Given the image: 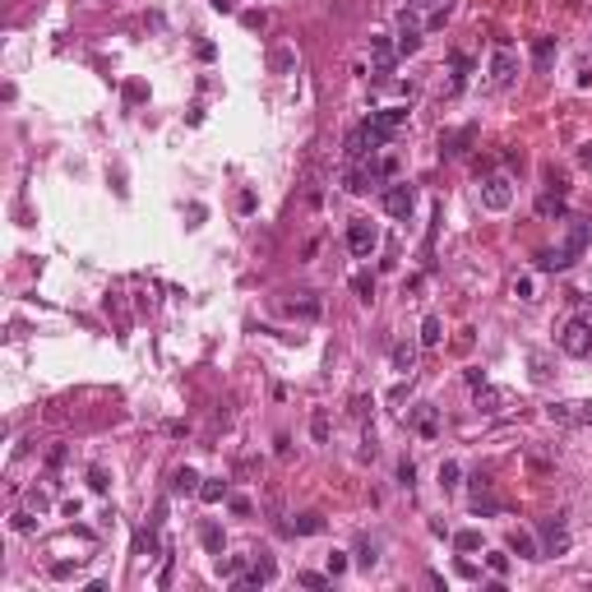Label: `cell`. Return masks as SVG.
<instances>
[{"label":"cell","instance_id":"obj_1","mask_svg":"<svg viewBox=\"0 0 592 592\" xmlns=\"http://www.w3.org/2000/svg\"><path fill=\"white\" fill-rule=\"evenodd\" d=\"M588 241H592V223H574L570 236H565V246L541 250V255H537V268H546V273H555V268H570L574 259L588 250Z\"/></svg>","mask_w":592,"mask_h":592},{"label":"cell","instance_id":"obj_2","mask_svg":"<svg viewBox=\"0 0 592 592\" xmlns=\"http://www.w3.org/2000/svg\"><path fill=\"white\" fill-rule=\"evenodd\" d=\"M560 347H565V357H588L592 352V315H574L570 324L560 329Z\"/></svg>","mask_w":592,"mask_h":592},{"label":"cell","instance_id":"obj_3","mask_svg":"<svg viewBox=\"0 0 592 592\" xmlns=\"http://www.w3.org/2000/svg\"><path fill=\"white\" fill-rule=\"evenodd\" d=\"M509 204H514V180H509V176H486V180H481V209L504 213Z\"/></svg>","mask_w":592,"mask_h":592},{"label":"cell","instance_id":"obj_4","mask_svg":"<svg viewBox=\"0 0 592 592\" xmlns=\"http://www.w3.org/2000/svg\"><path fill=\"white\" fill-rule=\"evenodd\" d=\"M347 246H352V255H357V259H370V255H375V246H380V227L370 223V218H357V223L347 227Z\"/></svg>","mask_w":592,"mask_h":592},{"label":"cell","instance_id":"obj_5","mask_svg":"<svg viewBox=\"0 0 592 592\" xmlns=\"http://www.w3.org/2000/svg\"><path fill=\"white\" fill-rule=\"evenodd\" d=\"M412 209H416V190L407 185V180H393L389 190H384V213H389V218H398V223H407V218H412Z\"/></svg>","mask_w":592,"mask_h":592},{"label":"cell","instance_id":"obj_6","mask_svg":"<svg viewBox=\"0 0 592 592\" xmlns=\"http://www.w3.org/2000/svg\"><path fill=\"white\" fill-rule=\"evenodd\" d=\"M546 416L555 426H592V398L588 402H551Z\"/></svg>","mask_w":592,"mask_h":592},{"label":"cell","instance_id":"obj_7","mask_svg":"<svg viewBox=\"0 0 592 592\" xmlns=\"http://www.w3.org/2000/svg\"><path fill=\"white\" fill-rule=\"evenodd\" d=\"M486 74H491V88H509V84L518 79V56L509 51V46H500V51L491 56V70H486Z\"/></svg>","mask_w":592,"mask_h":592},{"label":"cell","instance_id":"obj_8","mask_svg":"<svg viewBox=\"0 0 592 592\" xmlns=\"http://www.w3.org/2000/svg\"><path fill=\"white\" fill-rule=\"evenodd\" d=\"M509 402H514L509 389H495V384H481V389H477V412H486V416L509 412Z\"/></svg>","mask_w":592,"mask_h":592},{"label":"cell","instance_id":"obj_9","mask_svg":"<svg viewBox=\"0 0 592 592\" xmlns=\"http://www.w3.org/2000/svg\"><path fill=\"white\" fill-rule=\"evenodd\" d=\"M407 426H412L421 440H435L440 435V412L430 407V402H416L412 412H407Z\"/></svg>","mask_w":592,"mask_h":592},{"label":"cell","instance_id":"obj_10","mask_svg":"<svg viewBox=\"0 0 592 592\" xmlns=\"http://www.w3.org/2000/svg\"><path fill=\"white\" fill-rule=\"evenodd\" d=\"M370 125H375V130H380L384 139H393V134H398L402 125H407V107H384V112H375V116H370Z\"/></svg>","mask_w":592,"mask_h":592},{"label":"cell","instance_id":"obj_11","mask_svg":"<svg viewBox=\"0 0 592 592\" xmlns=\"http://www.w3.org/2000/svg\"><path fill=\"white\" fill-rule=\"evenodd\" d=\"M398 56H416V51H421V23L416 19H407V14H402V23H398Z\"/></svg>","mask_w":592,"mask_h":592},{"label":"cell","instance_id":"obj_12","mask_svg":"<svg viewBox=\"0 0 592 592\" xmlns=\"http://www.w3.org/2000/svg\"><path fill=\"white\" fill-rule=\"evenodd\" d=\"M509 551H514L518 560H541V546H537V537L527 532V527H514V532H509Z\"/></svg>","mask_w":592,"mask_h":592},{"label":"cell","instance_id":"obj_13","mask_svg":"<svg viewBox=\"0 0 592 592\" xmlns=\"http://www.w3.org/2000/svg\"><path fill=\"white\" fill-rule=\"evenodd\" d=\"M370 56H375V74H389L393 70V56H398V46L389 42V37H370Z\"/></svg>","mask_w":592,"mask_h":592},{"label":"cell","instance_id":"obj_14","mask_svg":"<svg viewBox=\"0 0 592 592\" xmlns=\"http://www.w3.org/2000/svg\"><path fill=\"white\" fill-rule=\"evenodd\" d=\"M171 495H199V472H195V468H176V472H171Z\"/></svg>","mask_w":592,"mask_h":592},{"label":"cell","instance_id":"obj_15","mask_svg":"<svg viewBox=\"0 0 592 592\" xmlns=\"http://www.w3.org/2000/svg\"><path fill=\"white\" fill-rule=\"evenodd\" d=\"M472 514H477V518L500 514V500H495V495H486V481H481V477H477V495H472Z\"/></svg>","mask_w":592,"mask_h":592},{"label":"cell","instance_id":"obj_16","mask_svg":"<svg viewBox=\"0 0 592 592\" xmlns=\"http://www.w3.org/2000/svg\"><path fill=\"white\" fill-rule=\"evenodd\" d=\"M551 60H555V37H532V65L537 70H551Z\"/></svg>","mask_w":592,"mask_h":592},{"label":"cell","instance_id":"obj_17","mask_svg":"<svg viewBox=\"0 0 592 592\" xmlns=\"http://www.w3.org/2000/svg\"><path fill=\"white\" fill-rule=\"evenodd\" d=\"M477 139V130L472 125H463V130H454V134H445V157H459V153H468V144Z\"/></svg>","mask_w":592,"mask_h":592},{"label":"cell","instance_id":"obj_18","mask_svg":"<svg viewBox=\"0 0 592 592\" xmlns=\"http://www.w3.org/2000/svg\"><path fill=\"white\" fill-rule=\"evenodd\" d=\"M291 532H296V537L324 532V514H315V509H310V514H296V518H291Z\"/></svg>","mask_w":592,"mask_h":592},{"label":"cell","instance_id":"obj_19","mask_svg":"<svg viewBox=\"0 0 592 592\" xmlns=\"http://www.w3.org/2000/svg\"><path fill=\"white\" fill-rule=\"evenodd\" d=\"M291 65H296V51H291V46H273V51H268V70H273V74H287Z\"/></svg>","mask_w":592,"mask_h":592},{"label":"cell","instance_id":"obj_20","mask_svg":"<svg viewBox=\"0 0 592 592\" xmlns=\"http://www.w3.org/2000/svg\"><path fill=\"white\" fill-rule=\"evenodd\" d=\"M412 366H416V347L412 343H393V370L412 375Z\"/></svg>","mask_w":592,"mask_h":592},{"label":"cell","instance_id":"obj_21","mask_svg":"<svg viewBox=\"0 0 592 592\" xmlns=\"http://www.w3.org/2000/svg\"><path fill=\"white\" fill-rule=\"evenodd\" d=\"M537 213H541V218H565V195L546 190L541 199H537Z\"/></svg>","mask_w":592,"mask_h":592},{"label":"cell","instance_id":"obj_22","mask_svg":"<svg viewBox=\"0 0 592 592\" xmlns=\"http://www.w3.org/2000/svg\"><path fill=\"white\" fill-rule=\"evenodd\" d=\"M287 315H301V320H315V315H320V296H310V291H305V296L287 301Z\"/></svg>","mask_w":592,"mask_h":592},{"label":"cell","instance_id":"obj_23","mask_svg":"<svg viewBox=\"0 0 592 592\" xmlns=\"http://www.w3.org/2000/svg\"><path fill=\"white\" fill-rule=\"evenodd\" d=\"M440 338H445L440 315H426V320H421V343H426V347H440Z\"/></svg>","mask_w":592,"mask_h":592},{"label":"cell","instance_id":"obj_24","mask_svg":"<svg viewBox=\"0 0 592 592\" xmlns=\"http://www.w3.org/2000/svg\"><path fill=\"white\" fill-rule=\"evenodd\" d=\"M357 565H361V570H375V565H380V546H375L370 537H361V546H357Z\"/></svg>","mask_w":592,"mask_h":592},{"label":"cell","instance_id":"obj_25","mask_svg":"<svg viewBox=\"0 0 592 592\" xmlns=\"http://www.w3.org/2000/svg\"><path fill=\"white\" fill-rule=\"evenodd\" d=\"M459 481H463V468L454 459H445L440 463V486H445V491H459Z\"/></svg>","mask_w":592,"mask_h":592},{"label":"cell","instance_id":"obj_26","mask_svg":"<svg viewBox=\"0 0 592 592\" xmlns=\"http://www.w3.org/2000/svg\"><path fill=\"white\" fill-rule=\"evenodd\" d=\"M204 546H209V555H223V541H227V537H223V527H218V523H204Z\"/></svg>","mask_w":592,"mask_h":592},{"label":"cell","instance_id":"obj_27","mask_svg":"<svg viewBox=\"0 0 592 592\" xmlns=\"http://www.w3.org/2000/svg\"><path fill=\"white\" fill-rule=\"evenodd\" d=\"M199 500H204V504L227 500V481H204V486H199Z\"/></svg>","mask_w":592,"mask_h":592},{"label":"cell","instance_id":"obj_28","mask_svg":"<svg viewBox=\"0 0 592 592\" xmlns=\"http://www.w3.org/2000/svg\"><path fill=\"white\" fill-rule=\"evenodd\" d=\"M454 551H463V555H468V551H481V532H454Z\"/></svg>","mask_w":592,"mask_h":592},{"label":"cell","instance_id":"obj_29","mask_svg":"<svg viewBox=\"0 0 592 592\" xmlns=\"http://www.w3.org/2000/svg\"><path fill=\"white\" fill-rule=\"evenodd\" d=\"M352 291H357L361 301H375V278H370V273H357V278H352Z\"/></svg>","mask_w":592,"mask_h":592},{"label":"cell","instance_id":"obj_30","mask_svg":"<svg viewBox=\"0 0 592 592\" xmlns=\"http://www.w3.org/2000/svg\"><path fill=\"white\" fill-rule=\"evenodd\" d=\"M218 574H223V579H236V574H246V560H241V555L218 560Z\"/></svg>","mask_w":592,"mask_h":592},{"label":"cell","instance_id":"obj_31","mask_svg":"<svg viewBox=\"0 0 592 592\" xmlns=\"http://www.w3.org/2000/svg\"><path fill=\"white\" fill-rule=\"evenodd\" d=\"M310 435L320 440V445L329 440V412H315V416H310Z\"/></svg>","mask_w":592,"mask_h":592},{"label":"cell","instance_id":"obj_32","mask_svg":"<svg viewBox=\"0 0 592 592\" xmlns=\"http://www.w3.org/2000/svg\"><path fill=\"white\" fill-rule=\"evenodd\" d=\"M296 583H301V588H315V592H320V588H329V574H310V570H305V574H296Z\"/></svg>","mask_w":592,"mask_h":592},{"label":"cell","instance_id":"obj_33","mask_svg":"<svg viewBox=\"0 0 592 592\" xmlns=\"http://www.w3.org/2000/svg\"><path fill=\"white\" fill-rule=\"evenodd\" d=\"M398 481L407 486V491L416 486V463H412V459H402V463H398Z\"/></svg>","mask_w":592,"mask_h":592},{"label":"cell","instance_id":"obj_34","mask_svg":"<svg viewBox=\"0 0 592 592\" xmlns=\"http://www.w3.org/2000/svg\"><path fill=\"white\" fill-rule=\"evenodd\" d=\"M28 509H33V514H46V509H51V495H46V491H33V495H28Z\"/></svg>","mask_w":592,"mask_h":592},{"label":"cell","instance_id":"obj_35","mask_svg":"<svg viewBox=\"0 0 592 592\" xmlns=\"http://www.w3.org/2000/svg\"><path fill=\"white\" fill-rule=\"evenodd\" d=\"M241 23H246V28H268V14L264 10H246V14H241Z\"/></svg>","mask_w":592,"mask_h":592},{"label":"cell","instance_id":"obj_36","mask_svg":"<svg viewBox=\"0 0 592 592\" xmlns=\"http://www.w3.org/2000/svg\"><path fill=\"white\" fill-rule=\"evenodd\" d=\"M527 366H532V380H546L551 370H546V357H541V352H532V357H527Z\"/></svg>","mask_w":592,"mask_h":592},{"label":"cell","instance_id":"obj_37","mask_svg":"<svg viewBox=\"0 0 592 592\" xmlns=\"http://www.w3.org/2000/svg\"><path fill=\"white\" fill-rule=\"evenodd\" d=\"M70 574H79V560H60V565H51V579H70Z\"/></svg>","mask_w":592,"mask_h":592},{"label":"cell","instance_id":"obj_38","mask_svg":"<svg viewBox=\"0 0 592 592\" xmlns=\"http://www.w3.org/2000/svg\"><path fill=\"white\" fill-rule=\"evenodd\" d=\"M338 574H347V555H343V551L329 555V579H338Z\"/></svg>","mask_w":592,"mask_h":592},{"label":"cell","instance_id":"obj_39","mask_svg":"<svg viewBox=\"0 0 592 592\" xmlns=\"http://www.w3.org/2000/svg\"><path fill=\"white\" fill-rule=\"evenodd\" d=\"M486 565H491L495 579H504V574H509V555H486Z\"/></svg>","mask_w":592,"mask_h":592},{"label":"cell","instance_id":"obj_40","mask_svg":"<svg viewBox=\"0 0 592 592\" xmlns=\"http://www.w3.org/2000/svg\"><path fill=\"white\" fill-rule=\"evenodd\" d=\"M514 291L523 296V301H537V287H532V278H518V282H514Z\"/></svg>","mask_w":592,"mask_h":592},{"label":"cell","instance_id":"obj_41","mask_svg":"<svg viewBox=\"0 0 592 592\" xmlns=\"http://www.w3.org/2000/svg\"><path fill=\"white\" fill-rule=\"evenodd\" d=\"M88 486H93V491H107V472H102V468H88Z\"/></svg>","mask_w":592,"mask_h":592},{"label":"cell","instance_id":"obj_42","mask_svg":"<svg viewBox=\"0 0 592 592\" xmlns=\"http://www.w3.org/2000/svg\"><path fill=\"white\" fill-rule=\"evenodd\" d=\"M33 514H14V532H33Z\"/></svg>","mask_w":592,"mask_h":592},{"label":"cell","instance_id":"obj_43","mask_svg":"<svg viewBox=\"0 0 592 592\" xmlns=\"http://www.w3.org/2000/svg\"><path fill=\"white\" fill-rule=\"evenodd\" d=\"M366 407H370V398H366V393H357V398H352V416H366Z\"/></svg>","mask_w":592,"mask_h":592},{"label":"cell","instance_id":"obj_44","mask_svg":"<svg viewBox=\"0 0 592 592\" xmlns=\"http://www.w3.org/2000/svg\"><path fill=\"white\" fill-rule=\"evenodd\" d=\"M232 514H250V500H246V495H232Z\"/></svg>","mask_w":592,"mask_h":592},{"label":"cell","instance_id":"obj_45","mask_svg":"<svg viewBox=\"0 0 592 592\" xmlns=\"http://www.w3.org/2000/svg\"><path fill=\"white\" fill-rule=\"evenodd\" d=\"M454 574H459V579H477V570H472L468 560H459V565H454Z\"/></svg>","mask_w":592,"mask_h":592},{"label":"cell","instance_id":"obj_46","mask_svg":"<svg viewBox=\"0 0 592 592\" xmlns=\"http://www.w3.org/2000/svg\"><path fill=\"white\" fill-rule=\"evenodd\" d=\"M241 213H255V190H241Z\"/></svg>","mask_w":592,"mask_h":592},{"label":"cell","instance_id":"obj_47","mask_svg":"<svg viewBox=\"0 0 592 592\" xmlns=\"http://www.w3.org/2000/svg\"><path fill=\"white\" fill-rule=\"evenodd\" d=\"M579 162H583V167H592V144H583V148H579Z\"/></svg>","mask_w":592,"mask_h":592},{"label":"cell","instance_id":"obj_48","mask_svg":"<svg viewBox=\"0 0 592 592\" xmlns=\"http://www.w3.org/2000/svg\"><path fill=\"white\" fill-rule=\"evenodd\" d=\"M213 10H218V14H227V10H232V0H213Z\"/></svg>","mask_w":592,"mask_h":592},{"label":"cell","instance_id":"obj_49","mask_svg":"<svg viewBox=\"0 0 592 592\" xmlns=\"http://www.w3.org/2000/svg\"><path fill=\"white\" fill-rule=\"evenodd\" d=\"M402 5H426V0H402Z\"/></svg>","mask_w":592,"mask_h":592}]
</instances>
